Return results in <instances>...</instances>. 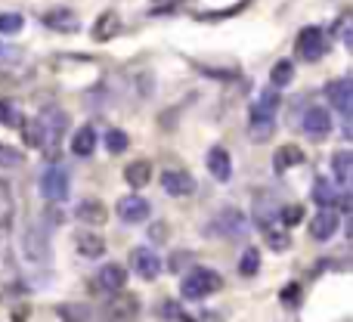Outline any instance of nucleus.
I'll list each match as a JSON object with an SVG mask.
<instances>
[{
    "mask_svg": "<svg viewBox=\"0 0 353 322\" xmlns=\"http://www.w3.org/2000/svg\"><path fill=\"white\" fill-rule=\"evenodd\" d=\"M68 130V112L43 109L34 121L25 128V143L31 149H59V137Z\"/></svg>",
    "mask_w": 353,
    "mask_h": 322,
    "instance_id": "f257e3e1",
    "label": "nucleus"
},
{
    "mask_svg": "<svg viewBox=\"0 0 353 322\" xmlns=\"http://www.w3.org/2000/svg\"><path fill=\"white\" fill-rule=\"evenodd\" d=\"M276 112H279V87H267V90L257 97V103L251 105V140L254 143H267L276 130Z\"/></svg>",
    "mask_w": 353,
    "mask_h": 322,
    "instance_id": "f03ea898",
    "label": "nucleus"
},
{
    "mask_svg": "<svg viewBox=\"0 0 353 322\" xmlns=\"http://www.w3.org/2000/svg\"><path fill=\"white\" fill-rule=\"evenodd\" d=\"M220 288H223L220 273H214V270H208V267H195L192 273L183 279L180 292L186 301H205V298H211V294H217Z\"/></svg>",
    "mask_w": 353,
    "mask_h": 322,
    "instance_id": "7ed1b4c3",
    "label": "nucleus"
},
{
    "mask_svg": "<svg viewBox=\"0 0 353 322\" xmlns=\"http://www.w3.org/2000/svg\"><path fill=\"white\" fill-rule=\"evenodd\" d=\"M50 226L43 220H31L25 226V236H22V251L31 263H47L50 261Z\"/></svg>",
    "mask_w": 353,
    "mask_h": 322,
    "instance_id": "20e7f679",
    "label": "nucleus"
},
{
    "mask_svg": "<svg viewBox=\"0 0 353 322\" xmlns=\"http://www.w3.org/2000/svg\"><path fill=\"white\" fill-rule=\"evenodd\" d=\"M208 236L214 239H245L248 236V217L236 208H226L208 223Z\"/></svg>",
    "mask_w": 353,
    "mask_h": 322,
    "instance_id": "39448f33",
    "label": "nucleus"
},
{
    "mask_svg": "<svg viewBox=\"0 0 353 322\" xmlns=\"http://www.w3.org/2000/svg\"><path fill=\"white\" fill-rule=\"evenodd\" d=\"M68 189H72V177H68V170L62 164H50L41 174V195L47 201H53V205L68 199Z\"/></svg>",
    "mask_w": 353,
    "mask_h": 322,
    "instance_id": "423d86ee",
    "label": "nucleus"
},
{
    "mask_svg": "<svg viewBox=\"0 0 353 322\" xmlns=\"http://www.w3.org/2000/svg\"><path fill=\"white\" fill-rule=\"evenodd\" d=\"M325 31L323 28H316V25H310V28H304L298 34V43H294V50H298V56L304 62H316V59H323V53H325Z\"/></svg>",
    "mask_w": 353,
    "mask_h": 322,
    "instance_id": "0eeeda50",
    "label": "nucleus"
},
{
    "mask_svg": "<svg viewBox=\"0 0 353 322\" xmlns=\"http://www.w3.org/2000/svg\"><path fill=\"white\" fill-rule=\"evenodd\" d=\"M130 270H134L140 279L152 282L161 276V257L155 254L152 248H146V245H140V248L130 251Z\"/></svg>",
    "mask_w": 353,
    "mask_h": 322,
    "instance_id": "6e6552de",
    "label": "nucleus"
},
{
    "mask_svg": "<svg viewBox=\"0 0 353 322\" xmlns=\"http://www.w3.org/2000/svg\"><path fill=\"white\" fill-rule=\"evenodd\" d=\"M301 128H304V134L313 137V140H325V137L332 134V112L323 109V105H313V109L304 112Z\"/></svg>",
    "mask_w": 353,
    "mask_h": 322,
    "instance_id": "1a4fd4ad",
    "label": "nucleus"
},
{
    "mask_svg": "<svg viewBox=\"0 0 353 322\" xmlns=\"http://www.w3.org/2000/svg\"><path fill=\"white\" fill-rule=\"evenodd\" d=\"M161 186H165L168 195H174V199H183V195H192L195 192V177L189 174V170H165L161 174Z\"/></svg>",
    "mask_w": 353,
    "mask_h": 322,
    "instance_id": "9d476101",
    "label": "nucleus"
},
{
    "mask_svg": "<svg viewBox=\"0 0 353 322\" xmlns=\"http://www.w3.org/2000/svg\"><path fill=\"white\" fill-rule=\"evenodd\" d=\"M338 226H341V217H338L335 208H323V211H316V217L310 220V236L316 239V242H329L338 232Z\"/></svg>",
    "mask_w": 353,
    "mask_h": 322,
    "instance_id": "9b49d317",
    "label": "nucleus"
},
{
    "mask_svg": "<svg viewBox=\"0 0 353 322\" xmlns=\"http://www.w3.org/2000/svg\"><path fill=\"white\" fill-rule=\"evenodd\" d=\"M325 97H329V103L335 105L344 118H350V109H353V81L350 78L332 81V84L325 87Z\"/></svg>",
    "mask_w": 353,
    "mask_h": 322,
    "instance_id": "f8f14e48",
    "label": "nucleus"
},
{
    "mask_svg": "<svg viewBox=\"0 0 353 322\" xmlns=\"http://www.w3.org/2000/svg\"><path fill=\"white\" fill-rule=\"evenodd\" d=\"M118 217L124 220V223H143V220L149 217V201L146 199H140V195H124L121 201H118Z\"/></svg>",
    "mask_w": 353,
    "mask_h": 322,
    "instance_id": "ddd939ff",
    "label": "nucleus"
},
{
    "mask_svg": "<svg viewBox=\"0 0 353 322\" xmlns=\"http://www.w3.org/2000/svg\"><path fill=\"white\" fill-rule=\"evenodd\" d=\"M109 313L115 319H137V316H140V298H137V294H128L124 288H121V292H112Z\"/></svg>",
    "mask_w": 353,
    "mask_h": 322,
    "instance_id": "4468645a",
    "label": "nucleus"
},
{
    "mask_svg": "<svg viewBox=\"0 0 353 322\" xmlns=\"http://www.w3.org/2000/svg\"><path fill=\"white\" fill-rule=\"evenodd\" d=\"M43 25H47V28H53V31H62V34H72V31L81 28L78 16H74L72 10H65V6L43 12Z\"/></svg>",
    "mask_w": 353,
    "mask_h": 322,
    "instance_id": "2eb2a0df",
    "label": "nucleus"
},
{
    "mask_svg": "<svg viewBox=\"0 0 353 322\" xmlns=\"http://www.w3.org/2000/svg\"><path fill=\"white\" fill-rule=\"evenodd\" d=\"M304 161H307L304 149L294 146V143H285V146H279V149H276V155H273V168H276V174H285V170L298 168V164H304Z\"/></svg>",
    "mask_w": 353,
    "mask_h": 322,
    "instance_id": "dca6fc26",
    "label": "nucleus"
},
{
    "mask_svg": "<svg viewBox=\"0 0 353 322\" xmlns=\"http://www.w3.org/2000/svg\"><path fill=\"white\" fill-rule=\"evenodd\" d=\"M208 170L214 174V180H220V183H226L232 177V159H230V152H226L223 146H214L211 152H208Z\"/></svg>",
    "mask_w": 353,
    "mask_h": 322,
    "instance_id": "f3484780",
    "label": "nucleus"
},
{
    "mask_svg": "<svg viewBox=\"0 0 353 322\" xmlns=\"http://www.w3.org/2000/svg\"><path fill=\"white\" fill-rule=\"evenodd\" d=\"M74 248H78L81 257H87V261H99V257L105 254V239L97 236V232H78V236H74Z\"/></svg>",
    "mask_w": 353,
    "mask_h": 322,
    "instance_id": "a211bd4d",
    "label": "nucleus"
},
{
    "mask_svg": "<svg viewBox=\"0 0 353 322\" xmlns=\"http://www.w3.org/2000/svg\"><path fill=\"white\" fill-rule=\"evenodd\" d=\"M99 288H105V292H121L124 285H128V270L118 267V263H105L103 270H99Z\"/></svg>",
    "mask_w": 353,
    "mask_h": 322,
    "instance_id": "6ab92c4d",
    "label": "nucleus"
},
{
    "mask_svg": "<svg viewBox=\"0 0 353 322\" xmlns=\"http://www.w3.org/2000/svg\"><path fill=\"white\" fill-rule=\"evenodd\" d=\"M93 149H97V130H93L90 124H84V128L74 130V137H72V155H78V159H90Z\"/></svg>",
    "mask_w": 353,
    "mask_h": 322,
    "instance_id": "aec40b11",
    "label": "nucleus"
},
{
    "mask_svg": "<svg viewBox=\"0 0 353 322\" xmlns=\"http://www.w3.org/2000/svg\"><path fill=\"white\" fill-rule=\"evenodd\" d=\"M124 180H128V186H130V189H143V186H149V180H152V164H149L146 159L130 161L128 168H124Z\"/></svg>",
    "mask_w": 353,
    "mask_h": 322,
    "instance_id": "412c9836",
    "label": "nucleus"
},
{
    "mask_svg": "<svg viewBox=\"0 0 353 322\" xmlns=\"http://www.w3.org/2000/svg\"><path fill=\"white\" fill-rule=\"evenodd\" d=\"M118 31H121V19H118V12H103V16L97 19V22H93V41H112V37L118 34Z\"/></svg>",
    "mask_w": 353,
    "mask_h": 322,
    "instance_id": "4be33fe9",
    "label": "nucleus"
},
{
    "mask_svg": "<svg viewBox=\"0 0 353 322\" xmlns=\"http://www.w3.org/2000/svg\"><path fill=\"white\" fill-rule=\"evenodd\" d=\"M78 220L81 223H90V226H99V223H105V217H109V211H105V205L103 201H97V199H84L78 205Z\"/></svg>",
    "mask_w": 353,
    "mask_h": 322,
    "instance_id": "5701e85b",
    "label": "nucleus"
},
{
    "mask_svg": "<svg viewBox=\"0 0 353 322\" xmlns=\"http://www.w3.org/2000/svg\"><path fill=\"white\" fill-rule=\"evenodd\" d=\"M332 170H335L338 186L350 189V180H353V155L350 152H335V159H332Z\"/></svg>",
    "mask_w": 353,
    "mask_h": 322,
    "instance_id": "b1692460",
    "label": "nucleus"
},
{
    "mask_svg": "<svg viewBox=\"0 0 353 322\" xmlns=\"http://www.w3.org/2000/svg\"><path fill=\"white\" fill-rule=\"evenodd\" d=\"M292 81H294V66L288 59H279L273 68H270V84L273 87H279L282 90V87H288Z\"/></svg>",
    "mask_w": 353,
    "mask_h": 322,
    "instance_id": "393cba45",
    "label": "nucleus"
},
{
    "mask_svg": "<svg viewBox=\"0 0 353 322\" xmlns=\"http://www.w3.org/2000/svg\"><path fill=\"white\" fill-rule=\"evenodd\" d=\"M56 313H59L62 322H90L93 319L90 307H84V304H62V307H56Z\"/></svg>",
    "mask_w": 353,
    "mask_h": 322,
    "instance_id": "a878e982",
    "label": "nucleus"
},
{
    "mask_svg": "<svg viewBox=\"0 0 353 322\" xmlns=\"http://www.w3.org/2000/svg\"><path fill=\"white\" fill-rule=\"evenodd\" d=\"M103 140H105V149H109V152H112V155H121V152H124V149H128V146H130V137H128V134H124V130H118V128L105 130V137H103Z\"/></svg>",
    "mask_w": 353,
    "mask_h": 322,
    "instance_id": "bb28decb",
    "label": "nucleus"
},
{
    "mask_svg": "<svg viewBox=\"0 0 353 322\" xmlns=\"http://www.w3.org/2000/svg\"><path fill=\"white\" fill-rule=\"evenodd\" d=\"M25 28V19L19 12H0V34H19Z\"/></svg>",
    "mask_w": 353,
    "mask_h": 322,
    "instance_id": "cd10ccee",
    "label": "nucleus"
},
{
    "mask_svg": "<svg viewBox=\"0 0 353 322\" xmlns=\"http://www.w3.org/2000/svg\"><path fill=\"white\" fill-rule=\"evenodd\" d=\"M257 270H261V254H257V248H245L242 261H239V273H242V276H254Z\"/></svg>",
    "mask_w": 353,
    "mask_h": 322,
    "instance_id": "c85d7f7f",
    "label": "nucleus"
},
{
    "mask_svg": "<svg viewBox=\"0 0 353 322\" xmlns=\"http://www.w3.org/2000/svg\"><path fill=\"white\" fill-rule=\"evenodd\" d=\"M313 195H316V201H319L323 208H335V201H338V199H335V189H332L325 180H319V183H316Z\"/></svg>",
    "mask_w": 353,
    "mask_h": 322,
    "instance_id": "c756f323",
    "label": "nucleus"
},
{
    "mask_svg": "<svg viewBox=\"0 0 353 322\" xmlns=\"http://www.w3.org/2000/svg\"><path fill=\"white\" fill-rule=\"evenodd\" d=\"M19 164H22V152L0 143V168H19Z\"/></svg>",
    "mask_w": 353,
    "mask_h": 322,
    "instance_id": "7c9ffc66",
    "label": "nucleus"
},
{
    "mask_svg": "<svg viewBox=\"0 0 353 322\" xmlns=\"http://www.w3.org/2000/svg\"><path fill=\"white\" fill-rule=\"evenodd\" d=\"M267 245L273 251H285L288 245H292V239H288L285 232H276V230H270V226H267Z\"/></svg>",
    "mask_w": 353,
    "mask_h": 322,
    "instance_id": "2f4dec72",
    "label": "nucleus"
},
{
    "mask_svg": "<svg viewBox=\"0 0 353 322\" xmlns=\"http://www.w3.org/2000/svg\"><path fill=\"white\" fill-rule=\"evenodd\" d=\"M282 217V223L285 226H294V223H301V217H304V208H298V205H288L285 211L279 214Z\"/></svg>",
    "mask_w": 353,
    "mask_h": 322,
    "instance_id": "473e14b6",
    "label": "nucleus"
},
{
    "mask_svg": "<svg viewBox=\"0 0 353 322\" xmlns=\"http://www.w3.org/2000/svg\"><path fill=\"white\" fill-rule=\"evenodd\" d=\"M0 124H19V112L3 99H0Z\"/></svg>",
    "mask_w": 353,
    "mask_h": 322,
    "instance_id": "72a5a7b5",
    "label": "nucleus"
},
{
    "mask_svg": "<svg viewBox=\"0 0 353 322\" xmlns=\"http://www.w3.org/2000/svg\"><path fill=\"white\" fill-rule=\"evenodd\" d=\"M165 310H168V313H165V316H168V322H195L192 316H186V313H180V310H176L174 304H168Z\"/></svg>",
    "mask_w": 353,
    "mask_h": 322,
    "instance_id": "f704fd0d",
    "label": "nucleus"
},
{
    "mask_svg": "<svg viewBox=\"0 0 353 322\" xmlns=\"http://www.w3.org/2000/svg\"><path fill=\"white\" fill-rule=\"evenodd\" d=\"M186 263H189V254H186V251H183V254H180V251H176V254L171 257V263H168V267H171L174 273H180V270L186 267Z\"/></svg>",
    "mask_w": 353,
    "mask_h": 322,
    "instance_id": "c9c22d12",
    "label": "nucleus"
},
{
    "mask_svg": "<svg viewBox=\"0 0 353 322\" xmlns=\"http://www.w3.org/2000/svg\"><path fill=\"white\" fill-rule=\"evenodd\" d=\"M10 211V189H6V183H0V214Z\"/></svg>",
    "mask_w": 353,
    "mask_h": 322,
    "instance_id": "e433bc0d",
    "label": "nucleus"
},
{
    "mask_svg": "<svg viewBox=\"0 0 353 322\" xmlns=\"http://www.w3.org/2000/svg\"><path fill=\"white\" fill-rule=\"evenodd\" d=\"M149 236H152V242H165V223H159V226H152V232H149Z\"/></svg>",
    "mask_w": 353,
    "mask_h": 322,
    "instance_id": "4c0bfd02",
    "label": "nucleus"
}]
</instances>
